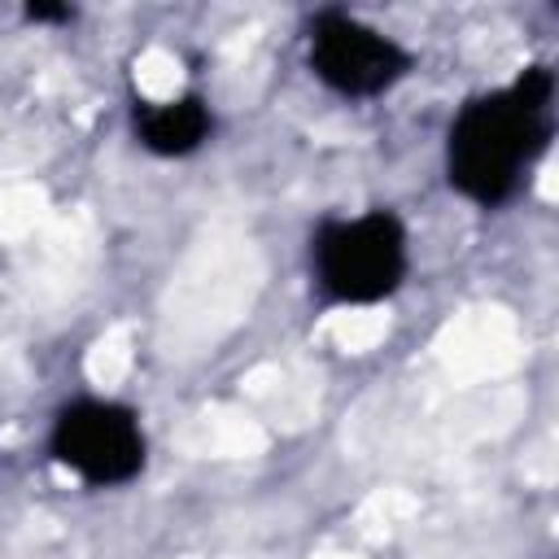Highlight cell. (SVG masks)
I'll return each instance as SVG.
<instances>
[{
	"label": "cell",
	"mask_w": 559,
	"mask_h": 559,
	"mask_svg": "<svg viewBox=\"0 0 559 559\" xmlns=\"http://www.w3.org/2000/svg\"><path fill=\"white\" fill-rule=\"evenodd\" d=\"M306 66L328 92L376 100L415 70V52L349 9H319L306 22Z\"/></svg>",
	"instance_id": "4"
},
{
	"label": "cell",
	"mask_w": 559,
	"mask_h": 559,
	"mask_svg": "<svg viewBox=\"0 0 559 559\" xmlns=\"http://www.w3.org/2000/svg\"><path fill=\"white\" fill-rule=\"evenodd\" d=\"M411 240L393 210L323 218L310 231V280L328 306H376L402 288Z\"/></svg>",
	"instance_id": "2"
},
{
	"label": "cell",
	"mask_w": 559,
	"mask_h": 559,
	"mask_svg": "<svg viewBox=\"0 0 559 559\" xmlns=\"http://www.w3.org/2000/svg\"><path fill=\"white\" fill-rule=\"evenodd\" d=\"M555 135V70L533 61L507 87L476 92L445 131V183L480 205H507Z\"/></svg>",
	"instance_id": "1"
},
{
	"label": "cell",
	"mask_w": 559,
	"mask_h": 559,
	"mask_svg": "<svg viewBox=\"0 0 559 559\" xmlns=\"http://www.w3.org/2000/svg\"><path fill=\"white\" fill-rule=\"evenodd\" d=\"M48 459L79 476L87 489L131 485L148 463L140 415L114 397H70L52 411Z\"/></svg>",
	"instance_id": "3"
},
{
	"label": "cell",
	"mask_w": 559,
	"mask_h": 559,
	"mask_svg": "<svg viewBox=\"0 0 559 559\" xmlns=\"http://www.w3.org/2000/svg\"><path fill=\"white\" fill-rule=\"evenodd\" d=\"M131 135L153 157H192L214 135V109L201 92H183L170 100H135Z\"/></svg>",
	"instance_id": "5"
},
{
	"label": "cell",
	"mask_w": 559,
	"mask_h": 559,
	"mask_svg": "<svg viewBox=\"0 0 559 559\" xmlns=\"http://www.w3.org/2000/svg\"><path fill=\"white\" fill-rule=\"evenodd\" d=\"M22 17H26V22H35V26H70V22L79 17V9H74V4L31 0V4H22Z\"/></svg>",
	"instance_id": "6"
}]
</instances>
